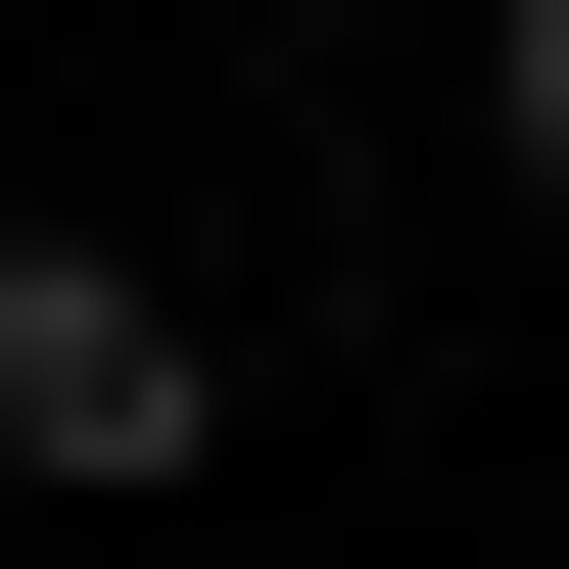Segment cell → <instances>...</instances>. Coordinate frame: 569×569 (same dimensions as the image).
Masks as SVG:
<instances>
[{
  "label": "cell",
  "mask_w": 569,
  "mask_h": 569,
  "mask_svg": "<svg viewBox=\"0 0 569 569\" xmlns=\"http://www.w3.org/2000/svg\"><path fill=\"white\" fill-rule=\"evenodd\" d=\"M190 427H238V380H190V284H142V238H0V475H48V522H142Z\"/></svg>",
  "instance_id": "obj_1"
},
{
  "label": "cell",
  "mask_w": 569,
  "mask_h": 569,
  "mask_svg": "<svg viewBox=\"0 0 569 569\" xmlns=\"http://www.w3.org/2000/svg\"><path fill=\"white\" fill-rule=\"evenodd\" d=\"M475 142H522V190H569V0H475Z\"/></svg>",
  "instance_id": "obj_2"
}]
</instances>
